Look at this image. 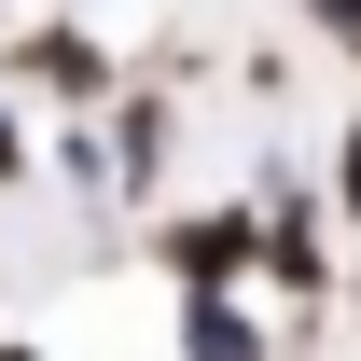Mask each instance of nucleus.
<instances>
[{
    "mask_svg": "<svg viewBox=\"0 0 361 361\" xmlns=\"http://www.w3.org/2000/svg\"><path fill=\"white\" fill-rule=\"evenodd\" d=\"M153 264H167L180 292H250V278H264V223H250V195L167 209V223H153Z\"/></svg>",
    "mask_w": 361,
    "mask_h": 361,
    "instance_id": "1",
    "label": "nucleus"
},
{
    "mask_svg": "<svg viewBox=\"0 0 361 361\" xmlns=\"http://www.w3.org/2000/svg\"><path fill=\"white\" fill-rule=\"evenodd\" d=\"M250 223H264V278L278 292H319V223H334V209H319V195H264Z\"/></svg>",
    "mask_w": 361,
    "mask_h": 361,
    "instance_id": "4",
    "label": "nucleus"
},
{
    "mask_svg": "<svg viewBox=\"0 0 361 361\" xmlns=\"http://www.w3.org/2000/svg\"><path fill=\"white\" fill-rule=\"evenodd\" d=\"M180 361H278L250 292H180Z\"/></svg>",
    "mask_w": 361,
    "mask_h": 361,
    "instance_id": "3",
    "label": "nucleus"
},
{
    "mask_svg": "<svg viewBox=\"0 0 361 361\" xmlns=\"http://www.w3.org/2000/svg\"><path fill=\"white\" fill-rule=\"evenodd\" d=\"M28 180H42V139H28V111H14V97H0V195H28Z\"/></svg>",
    "mask_w": 361,
    "mask_h": 361,
    "instance_id": "6",
    "label": "nucleus"
},
{
    "mask_svg": "<svg viewBox=\"0 0 361 361\" xmlns=\"http://www.w3.org/2000/svg\"><path fill=\"white\" fill-rule=\"evenodd\" d=\"M0 84H42V97H70V111H111V97H126V56L97 42V28H70V14H42V28L0 42Z\"/></svg>",
    "mask_w": 361,
    "mask_h": 361,
    "instance_id": "2",
    "label": "nucleus"
},
{
    "mask_svg": "<svg viewBox=\"0 0 361 361\" xmlns=\"http://www.w3.org/2000/svg\"><path fill=\"white\" fill-rule=\"evenodd\" d=\"M319 209L361 236V111H348V139H334V180H319Z\"/></svg>",
    "mask_w": 361,
    "mask_h": 361,
    "instance_id": "5",
    "label": "nucleus"
},
{
    "mask_svg": "<svg viewBox=\"0 0 361 361\" xmlns=\"http://www.w3.org/2000/svg\"><path fill=\"white\" fill-rule=\"evenodd\" d=\"M0 334H14V319H0Z\"/></svg>",
    "mask_w": 361,
    "mask_h": 361,
    "instance_id": "8",
    "label": "nucleus"
},
{
    "mask_svg": "<svg viewBox=\"0 0 361 361\" xmlns=\"http://www.w3.org/2000/svg\"><path fill=\"white\" fill-rule=\"evenodd\" d=\"M0 361H42V348H28V334H0Z\"/></svg>",
    "mask_w": 361,
    "mask_h": 361,
    "instance_id": "7",
    "label": "nucleus"
}]
</instances>
